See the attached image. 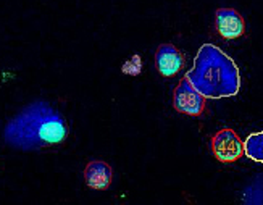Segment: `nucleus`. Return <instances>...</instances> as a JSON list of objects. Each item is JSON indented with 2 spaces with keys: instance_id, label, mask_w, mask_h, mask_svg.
<instances>
[{
  "instance_id": "obj_1",
  "label": "nucleus",
  "mask_w": 263,
  "mask_h": 205,
  "mask_svg": "<svg viewBox=\"0 0 263 205\" xmlns=\"http://www.w3.org/2000/svg\"><path fill=\"white\" fill-rule=\"evenodd\" d=\"M65 118L47 102H32L11 118L4 129L5 142L18 151H39L65 141Z\"/></svg>"
},
{
  "instance_id": "obj_2",
  "label": "nucleus",
  "mask_w": 263,
  "mask_h": 205,
  "mask_svg": "<svg viewBox=\"0 0 263 205\" xmlns=\"http://www.w3.org/2000/svg\"><path fill=\"white\" fill-rule=\"evenodd\" d=\"M184 78L205 99L233 97L241 89L239 68L213 44H203L199 49L192 70Z\"/></svg>"
},
{
  "instance_id": "obj_3",
  "label": "nucleus",
  "mask_w": 263,
  "mask_h": 205,
  "mask_svg": "<svg viewBox=\"0 0 263 205\" xmlns=\"http://www.w3.org/2000/svg\"><path fill=\"white\" fill-rule=\"evenodd\" d=\"M212 152L216 160L231 163L244 155V142L236 134V131L224 128L212 138Z\"/></svg>"
},
{
  "instance_id": "obj_4",
  "label": "nucleus",
  "mask_w": 263,
  "mask_h": 205,
  "mask_svg": "<svg viewBox=\"0 0 263 205\" xmlns=\"http://www.w3.org/2000/svg\"><path fill=\"white\" fill-rule=\"evenodd\" d=\"M173 105L179 113L191 117H199L205 108V97L194 87L189 79H181V83L175 89Z\"/></svg>"
},
{
  "instance_id": "obj_5",
  "label": "nucleus",
  "mask_w": 263,
  "mask_h": 205,
  "mask_svg": "<svg viewBox=\"0 0 263 205\" xmlns=\"http://www.w3.org/2000/svg\"><path fill=\"white\" fill-rule=\"evenodd\" d=\"M216 31L224 39H237L246 32V23L237 10L218 8L216 10Z\"/></svg>"
},
{
  "instance_id": "obj_6",
  "label": "nucleus",
  "mask_w": 263,
  "mask_h": 205,
  "mask_svg": "<svg viewBox=\"0 0 263 205\" xmlns=\"http://www.w3.org/2000/svg\"><path fill=\"white\" fill-rule=\"evenodd\" d=\"M155 66L162 76H175L184 66V57L171 44H162L155 53Z\"/></svg>"
},
{
  "instance_id": "obj_7",
  "label": "nucleus",
  "mask_w": 263,
  "mask_h": 205,
  "mask_svg": "<svg viewBox=\"0 0 263 205\" xmlns=\"http://www.w3.org/2000/svg\"><path fill=\"white\" fill-rule=\"evenodd\" d=\"M111 168L108 163L100 162V160H92L86 165L84 170V179L86 184L97 191H105L111 184Z\"/></svg>"
},
{
  "instance_id": "obj_8",
  "label": "nucleus",
  "mask_w": 263,
  "mask_h": 205,
  "mask_svg": "<svg viewBox=\"0 0 263 205\" xmlns=\"http://www.w3.org/2000/svg\"><path fill=\"white\" fill-rule=\"evenodd\" d=\"M244 154L254 162L263 163V131L250 134L244 142Z\"/></svg>"
},
{
  "instance_id": "obj_9",
  "label": "nucleus",
  "mask_w": 263,
  "mask_h": 205,
  "mask_svg": "<svg viewBox=\"0 0 263 205\" xmlns=\"http://www.w3.org/2000/svg\"><path fill=\"white\" fill-rule=\"evenodd\" d=\"M123 73L124 74H129V76H137V74H141L142 71V59H141V55H133L131 59L123 65Z\"/></svg>"
}]
</instances>
